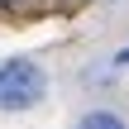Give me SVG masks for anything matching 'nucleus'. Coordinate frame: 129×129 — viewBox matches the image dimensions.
Segmentation results:
<instances>
[{"instance_id": "4", "label": "nucleus", "mask_w": 129, "mask_h": 129, "mask_svg": "<svg viewBox=\"0 0 129 129\" xmlns=\"http://www.w3.org/2000/svg\"><path fill=\"white\" fill-rule=\"evenodd\" d=\"M5 5H19V0H5Z\"/></svg>"}, {"instance_id": "3", "label": "nucleus", "mask_w": 129, "mask_h": 129, "mask_svg": "<svg viewBox=\"0 0 129 129\" xmlns=\"http://www.w3.org/2000/svg\"><path fill=\"white\" fill-rule=\"evenodd\" d=\"M120 62H129V53H120Z\"/></svg>"}, {"instance_id": "2", "label": "nucleus", "mask_w": 129, "mask_h": 129, "mask_svg": "<svg viewBox=\"0 0 129 129\" xmlns=\"http://www.w3.org/2000/svg\"><path fill=\"white\" fill-rule=\"evenodd\" d=\"M77 129H124V120L110 115V110H86V115L77 120Z\"/></svg>"}, {"instance_id": "1", "label": "nucleus", "mask_w": 129, "mask_h": 129, "mask_svg": "<svg viewBox=\"0 0 129 129\" xmlns=\"http://www.w3.org/2000/svg\"><path fill=\"white\" fill-rule=\"evenodd\" d=\"M48 91V77L34 57H10L0 62V110H34Z\"/></svg>"}, {"instance_id": "5", "label": "nucleus", "mask_w": 129, "mask_h": 129, "mask_svg": "<svg viewBox=\"0 0 129 129\" xmlns=\"http://www.w3.org/2000/svg\"><path fill=\"white\" fill-rule=\"evenodd\" d=\"M105 5H120V0H105Z\"/></svg>"}]
</instances>
